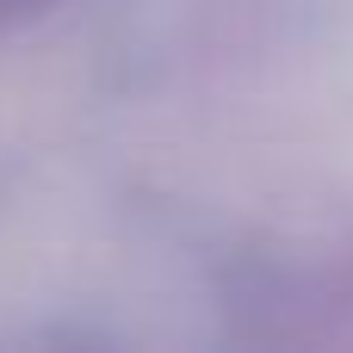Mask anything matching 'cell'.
<instances>
[{"mask_svg":"<svg viewBox=\"0 0 353 353\" xmlns=\"http://www.w3.org/2000/svg\"><path fill=\"white\" fill-rule=\"evenodd\" d=\"M43 0H0V25H12V19H25V12H37Z\"/></svg>","mask_w":353,"mask_h":353,"instance_id":"obj_1","label":"cell"}]
</instances>
